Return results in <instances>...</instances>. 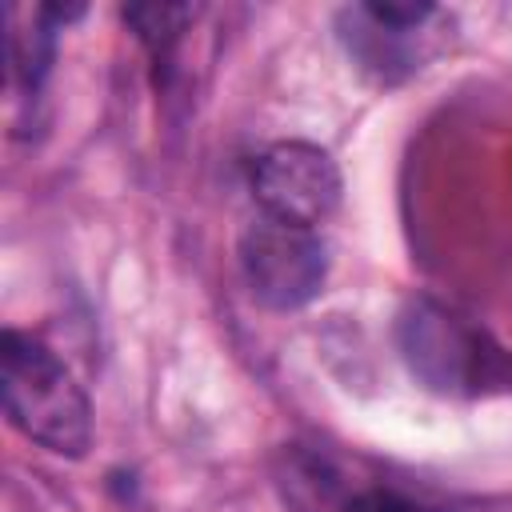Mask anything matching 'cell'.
Listing matches in <instances>:
<instances>
[{
  "label": "cell",
  "mask_w": 512,
  "mask_h": 512,
  "mask_svg": "<svg viewBox=\"0 0 512 512\" xmlns=\"http://www.w3.org/2000/svg\"><path fill=\"white\" fill-rule=\"evenodd\" d=\"M340 168L336 160L308 140H280L264 148L252 164V192L264 216L316 228L340 204Z\"/></svg>",
  "instance_id": "277c9868"
},
{
  "label": "cell",
  "mask_w": 512,
  "mask_h": 512,
  "mask_svg": "<svg viewBox=\"0 0 512 512\" xmlns=\"http://www.w3.org/2000/svg\"><path fill=\"white\" fill-rule=\"evenodd\" d=\"M0 392L8 424L32 444L80 460L92 444V404L76 376L28 332L4 328Z\"/></svg>",
  "instance_id": "6da1fadb"
},
{
  "label": "cell",
  "mask_w": 512,
  "mask_h": 512,
  "mask_svg": "<svg viewBox=\"0 0 512 512\" xmlns=\"http://www.w3.org/2000/svg\"><path fill=\"white\" fill-rule=\"evenodd\" d=\"M396 340L412 376L444 396H476L512 384V356L464 316L436 300H412L400 312Z\"/></svg>",
  "instance_id": "7a4b0ae2"
},
{
  "label": "cell",
  "mask_w": 512,
  "mask_h": 512,
  "mask_svg": "<svg viewBox=\"0 0 512 512\" xmlns=\"http://www.w3.org/2000/svg\"><path fill=\"white\" fill-rule=\"evenodd\" d=\"M240 272L264 308L296 312L320 296L328 276V248L316 228L260 212L240 236Z\"/></svg>",
  "instance_id": "3957f363"
},
{
  "label": "cell",
  "mask_w": 512,
  "mask_h": 512,
  "mask_svg": "<svg viewBox=\"0 0 512 512\" xmlns=\"http://www.w3.org/2000/svg\"><path fill=\"white\" fill-rule=\"evenodd\" d=\"M8 68L20 88H36L52 60V20L44 8H8Z\"/></svg>",
  "instance_id": "5b68a950"
},
{
  "label": "cell",
  "mask_w": 512,
  "mask_h": 512,
  "mask_svg": "<svg viewBox=\"0 0 512 512\" xmlns=\"http://www.w3.org/2000/svg\"><path fill=\"white\" fill-rule=\"evenodd\" d=\"M124 20L136 28V36L160 56L172 48V40L184 32V24L192 20V8L188 4H136V8H124Z\"/></svg>",
  "instance_id": "8992f818"
},
{
  "label": "cell",
  "mask_w": 512,
  "mask_h": 512,
  "mask_svg": "<svg viewBox=\"0 0 512 512\" xmlns=\"http://www.w3.org/2000/svg\"><path fill=\"white\" fill-rule=\"evenodd\" d=\"M340 512H428V508H420L408 496L388 492V488H364V492H352Z\"/></svg>",
  "instance_id": "52a82bcc"
}]
</instances>
